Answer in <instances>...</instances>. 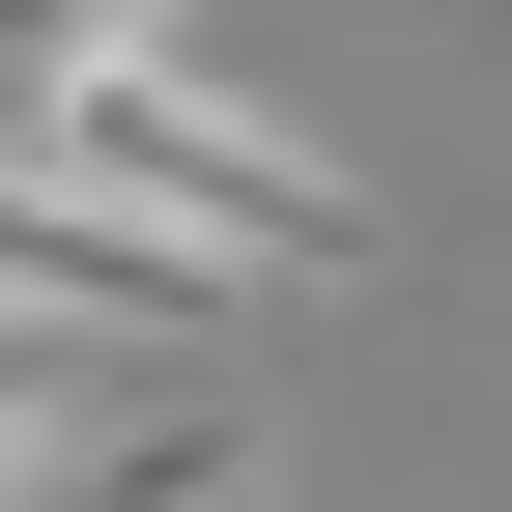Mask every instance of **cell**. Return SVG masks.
Wrapping results in <instances>:
<instances>
[{"mask_svg":"<svg viewBox=\"0 0 512 512\" xmlns=\"http://www.w3.org/2000/svg\"><path fill=\"white\" fill-rule=\"evenodd\" d=\"M228 512H285V484H228Z\"/></svg>","mask_w":512,"mask_h":512,"instance_id":"obj_5","label":"cell"},{"mask_svg":"<svg viewBox=\"0 0 512 512\" xmlns=\"http://www.w3.org/2000/svg\"><path fill=\"white\" fill-rule=\"evenodd\" d=\"M86 370H114V342H57V313H0V512H57V456H86Z\"/></svg>","mask_w":512,"mask_h":512,"instance_id":"obj_3","label":"cell"},{"mask_svg":"<svg viewBox=\"0 0 512 512\" xmlns=\"http://www.w3.org/2000/svg\"><path fill=\"white\" fill-rule=\"evenodd\" d=\"M114 57H171V0H0V114H57V86H114Z\"/></svg>","mask_w":512,"mask_h":512,"instance_id":"obj_4","label":"cell"},{"mask_svg":"<svg viewBox=\"0 0 512 512\" xmlns=\"http://www.w3.org/2000/svg\"><path fill=\"white\" fill-rule=\"evenodd\" d=\"M0 313H57V342H200L228 256H200V228H143L114 171H57L29 114H0Z\"/></svg>","mask_w":512,"mask_h":512,"instance_id":"obj_2","label":"cell"},{"mask_svg":"<svg viewBox=\"0 0 512 512\" xmlns=\"http://www.w3.org/2000/svg\"><path fill=\"white\" fill-rule=\"evenodd\" d=\"M29 143H57V171H114L143 228H200L228 285H370V256H399V228H370V171H342V143H285V114L200 86V57H114V86H57V114H29Z\"/></svg>","mask_w":512,"mask_h":512,"instance_id":"obj_1","label":"cell"}]
</instances>
